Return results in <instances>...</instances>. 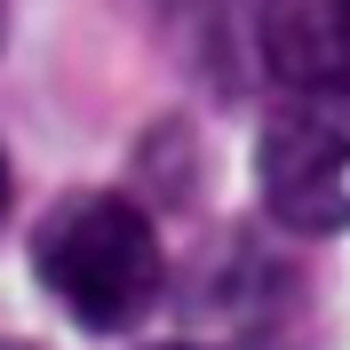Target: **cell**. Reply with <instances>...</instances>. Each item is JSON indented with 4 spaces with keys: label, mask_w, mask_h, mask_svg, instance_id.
Here are the masks:
<instances>
[{
    "label": "cell",
    "mask_w": 350,
    "mask_h": 350,
    "mask_svg": "<svg viewBox=\"0 0 350 350\" xmlns=\"http://www.w3.org/2000/svg\"><path fill=\"white\" fill-rule=\"evenodd\" d=\"M32 271L88 334H128L167 286V255L144 207L120 191H72L32 231Z\"/></svg>",
    "instance_id": "obj_1"
},
{
    "label": "cell",
    "mask_w": 350,
    "mask_h": 350,
    "mask_svg": "<svg viewBox=\"0 0 350 350\" xmlns=\"http://www.w3.org/2000/svg\"><path fill=\"white\" fill-rule=\"evenodd\" d=\"M342 167H350V144L334 135L327 104L286 111V120L262 128V159H255L262 207H271L279 223H295V231H334V223H350Z\"/></svg>",
    "instance_id": "obj_2"
},
{
    "label": "cell",
    "mask_w": 350,
    "mask_h": 350,
    "mask_svg": "<svg viewBox=\"0 0 350 350\" xmlns=\"http://www.w3.org/2000/svg\"><path fill=\"white\" fill-rule=\"evenodd\" d=\"M255 48L271 64V80L295 88L303 104L350 96V0H262Z\"/></svg>",
    "instance_id": "obj_3"
},
{
    "label": "cell",
    "mask_w": 350,
    "mask_h": 350,
    "mask_svg": "<svg viewBox=\"0 0 350 350\" xmlns=\"http://www.w3.org/2000/svg\"><path fill=\"white\" fill-rule=\"evenodd\" d=\"M8 199H16V175H8V159H0V223H8Z\"/></svg>",
    "instance_id": "obj_4"
},
{
    "label": "cell",
    "mask_w": 350,
    "mask_h": 350,
    "mask_svg": "<svg viewBox=\"0 0 350 350\" xmlns=\"http://www.w3.org/2000/svg\"><path fill=\"white\" fill-rule=\"evenodd\" d=\"M0 350H32V342H0Z\"/></svg>",
    "instance_id": "obj_5"
},
{
    "label": "cell",
    "mask_w": 350,
    "mask_h": 350,
    "mask_svg": "<svg viewBox=\"0 0 350 350\" xmlns=\"http://www.w3.org/2000/svg\"><path fill=\"white\" fill-rule=\"evenodd\" d=\"M175 350H183V342H175Z\"/></svg>",
    "instance_id": "obj_6"
}]
</instances>
